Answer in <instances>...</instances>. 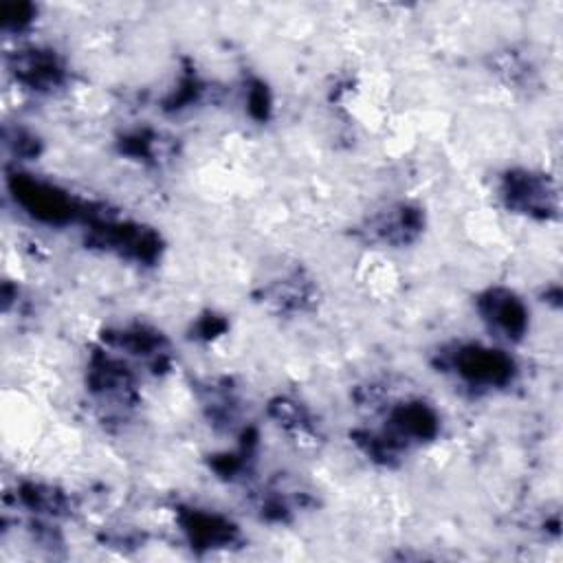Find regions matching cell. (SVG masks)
Masks as SVG:
<instances>
[{
	"instance_id": "obj_1",
	"label": "cell",
	"mask_w": 563,
	"mask_h": 563,
	"mask_svg": "<svg viewBox=\"0 0 563 563\" xmlns=\"http://www.w3.org/2000/svg\"><path fill=\"white\" fill-rule=\"evenodd\" d=\"M440 365L477 389L506 387L515 378V361L504 350L479 343H466L444 352Z\"/></svg>"
},
{
	"instance_id": "obj_2",
	"label": "cell",
	"mask_w": 563,
	"mask_h": 563,
	"mask_svg": "<svg viewBox=\"0 0 563 563\" xmlns=\"http://www.w3.org/2000/svg\"><path fill=\"white\" fill-rule=\"evenodd\" d=\"M13 200L35 220L46 224H66L79 216H86V207L79 205L68 191L53 183L40 180L29 174H15L9 180Z\"/></svg>"
},
{
	"instance_id": "obj_3",
	"label": "cell",
	"mask_w": 563,
	"mask_h": 563,
	"mask_svg": "<svg viewBox=\"0 0 563 563\" xmlns=\"http://www.w3.org/2000/svg\"><path fill=\"white\" fill-rule=\"evenodd\" d=\"M501 202L508 211L534 220H550L559 213V196L548 174L532 169H508L499 185Z\"/></svg>"
},
{
	"instance_id": "obj_4",
	"label": "cell",
	"mask_w": 563,
	"mask_h": 563,
	"mask_svg": "<svg viewBox=\"0 0 563 563\" xmlns=\"http://www.w3.org/2000/svg\"><path fill=\"white\" fill-rule=\"evenodd\" d=\"M477 312L486 328L504 341H519L528 330V308L508 288H488L477 297Z\"/></svg>"
},
{
	"instance_id": "obj_5",
	"label": "cell",
	"mask_w": 563,
	"mask_h": 563,
	"mask_svg": "<svg viewBox=\"0 0 563 563\" xmlns=\"http://www.w3.org/2000/svg\"><path fill=\"white\" fill-rule=\"evenodd\" d=\"M440 429L435 411L422 400H405L389 409V418L380 429L400 451L413 442L431 440Z\"/></svg>"
},
{
	"instance_id": "obj_6",
	"label": "cell",
	"mask_w": 563,
	"mask_h": 563,
	"mask_svg": "<svg viewBox=\"0 0 563 563\" xmlns=\"http://www.w3.org/2000/svg\"><path fill=\"white\" fill-rule=\"evenodd\" d=\"M90 391L112 405H130L134 398V376L130 367L106 352L92 356L88 367Z\"/></svg>"
},
{
	"instance_id": "obj_7",
	"label": "cell",
	"mask_w": 563,
	"mask_h": 563,
	"mask_svg": "<svg viewBox=\"0 0 563 563\" xmlns=\"http://www.w3.org/2000/svg\"><path fill=\"white\" fill-rule=\"evenodd\" d=\"M11 70L15 79L37 92H48L66 81V68L53 51L24 48L11 57Z\"/></svg>"
},
{
	"instance_id": "obj_8",
	"label": "cell",
	"mask_w": 563,
	"mask_h": 563,
	"mask_svg": "<svg viewBox=\"0 0 563 563\" xmlns=\"http://www.w3.org/2000/svg\"><path fill=\"white\" fill-rule=\"evenodd\" d=\"M178 523L191 548L198 550L229 548L238 539V526L218 512L183 508L178 512Z\"/></svg>"
},
{
	"instance_id": "obj_9",
	"label": "cell",
	"mask_w": 563,
	"mask_h": 563,
	"mask_svg": "<svg viewBox=\"0 0 563 563\" xmlns=\"http://www.w3.org/2000/svg\"><path fill=\"white\" fill-rule=\"evenodd\" d=\"M420 231H422V211L409 205L389 207L376 213L374 218H369V222L365 224L367 240L391 244V246L409 244L411 240L418 238Z\"/></svg>"
},
{
	"instance_id": "obj_10",
	"label": "cell",
	"mask_w": 563,
	"mask_h": 563,
	"mask_svg": "<svg viewBox=\"0 0 563 563\" xmlns=\"http://www.w3.org/2000/svg\"><path fill=\"white\" fill-rule=\"evenodd\" d=\"M106 343L114 350H123L132 356H141L158 363L165 356V339L161 332L147 325H128L106 334Z\"/></svg>"
},
{
	"instance_id": "obj_11",
	"label": "cell",
	"mask_w": 563,
	"mask_h": 563,
	"mask_svg": "<svg viewBox=\"0 0 563 563\" xmlns=\"http://www.w3.org/2000/svg\"><path fill=\"white\" fill-rule=\"evenodd\" d=\"M310 297H312V286L308 282H303L299 275H290L286 279L273 282L264 290V299L286 312L303 310L306 303L310 301Z\"/></svg>"
},
{
	"instance_id": "obj_12",
	"label": "cell",
	"mask_w": 563,
	"mask_h": 563,
	"mask_svg": "<svg viewBox=\"0 0 563 563\" xmlns=\"http://www.w3.org/2000/svg\"><path fill=\"white\" fill-rule=\"evenodd\" d=\"M20 499L26 508L33 512H42L48 517H59L68 512V497L51 486H40V484H26L20 493Z\"/></svg>"
},
{
	"instance_id": "obj_13",
	"label": "cell",
	"mask_w": 563,
	"mask_h": 563,
	"mask_svg": "<svg viewBox=\"0 0 563 563\" xmlns=\"http://www.w3.org/2000/svg\"><path fill=\"white\" fill-rule=\"evenodd\" d=\"M271 416L286 431H292L297 435H312L314 433V427H312V420H310L308 411L299 402H295L290 398L273 400L271 402Z\"/></svg>"
},
{
	"instance_id": "obj_14",
	"label": "cell",
	"mask_w": 563,
	"mask_h": 563,
	"mask_svg": "<svg viewBox=\"0 0 563 563\" xmlns=\"http://www.w3.org/2000/svg\"><path fill=\"white\" fill-rule=\"evenodd\" d=\"M33 7L31 4H7L2 9V24L4 29H22L31 22Z\"/></svg>"
},
{
	"instance_id": "obj_15",
	"label": "cell",
	"mask_w": 563,
	"mask_h": 563,
	"mask_svg": "<svg viewBox=\"0 0 563 563\" xmlns=\"http://www.w3.org/2000/svg\"><path fill=\"white\" fill-rule=\"evenodd\" d=\"M268 92L262 84H255L251 90H249V110L257 117V119H264L266 112H268Z\"/></svg>"
},
{
	"instance_id": "obj_16",
	"label": "cell",
	"mask_w": 563,
	"mask_h": 563,
	"mask_svg": "<svg viewBox=\"0 0 563 563\" xmlns=\"http://www.w3.org/2000/svg\"><path fill=\"white\" fill-rule=\"evenodd\" d=\"M222 330H224V321L220 317H213V314L211 317H202L198 328H196V332L202 334V336H216Z\"/></svg>"
}]
</instances>
